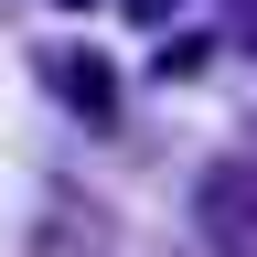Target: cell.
Wrapping results in <instances>:
<instances>
[{
    "mask_svg": "<svg viewBox=\"0 0 257 257\" xmlns=\"http://www.w3.org/2000/svg\"><path fill=\"white\" fill-rule=\"evenodd\" d=\"M54 11H86V0H54Z\"/></svg>",
    "mask_w": 257,
    "mask_h": 257,
    "instance_id": "obj_5",
    "label": "cell"
},
{
    "mask_svg": "<svg viewBox=\"0 0 257 257\" xmlns=\"http://www.w3.org/2000/svg\"><path fill=\"white\" fill-rule=\"evenodd\" d=\"M193 236L214 257H257V161H204L193 172Z\"/></svg>",
    "mask_w": 257,
    "mask_h": 257,
    "instance_id": "obj_1",
    "label": "cell"
},
{
    "mask_svg": "<svg viewBox=\"0 0 257 257\" xmlns=\"http://www.w3.org/2000/svg\"><path fill=\"white\" fill-rule=\"evenodd\" d=\"M225 11H236V43L257 54V0H225Z\"/></svg>",
    "mask_w": 257,
    "mask_h": 257,
    "instance_id": "obj_3",
    "label": "cell"
},
{
    "mask_svg": "<svg viewBox=\"0 0 257 257\" xmlns=\"http://www.w3.org/2000/svg\"><path fill=\"white\" fill-rule=\"evenodd\" d=\"M43 86H54V96H64L86 128H107V118H118V75H107L86 43H43Z\"/></svg>",
    "mask_w": 257,
    "mask_h": 257,
    "instance_id": "obj_2",
    "label": "cell"
},
{
    "mask_svg": "<svg viewBox=\"0 0 257 257\" xmlns=\"http://www.w3.org/2000/svg\"><path fill=\"white\" fill-rule=\"evenodd\" d=\"M118 11H128V22H172V0H118Z\"/></svg>",
    "mask_w": 257,
    "mask_h": 257,
    "instance_id": "obj_4",
    "label": "cell"
}]
</instances>
